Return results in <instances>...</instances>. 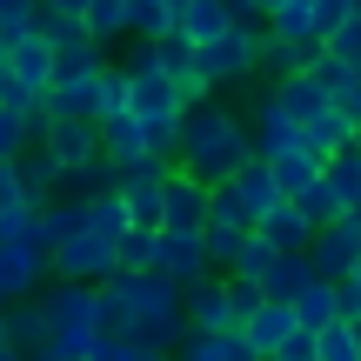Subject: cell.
Returning <instances> with one entry per match:
<instances>
[{
    "mask_svg": "<svg viewBox=\"0 0 361 361\" xmlns=\"http://www.w3.org/2000/svg\"><path fill=\"white\" fill-rule=\"evenodd\" d=\"M241 154H255V134H247V121H234L221 101H188V107H180L174 168H188V174H201V180H228Z\"/></svg>",
    "mask_w": 361,
    "mask_h": 361,
    "instance_id": "cell-1",
    "label": "cell"
},
{
    "mask_svg": "<svg viewBox=\"0 0 361 361\" xmlns=\"http://www.w3.org/2000/svg\"><path fill=\"white\" fill-rule=\"evenodd\" d=\"M40 322H47V341H40L34 355H47V361H87V341H94V281L54 274V288L40 295Z\"/></svg>",
    "mask_w": 361,
    "mask_h": 361,
    "instance_id": "cell-2",
    "label": "cell"
},
{
    "mask_svg": "<svg viewBox=\"0 0 361 361\" xmlns=\"http://www.w3.org/2000/svg\"><path fill=\"white\" fill-rule=\"evenodd\" d=\"M194 67H201L214 87H241V80L261 67V27L228 20L214 40H201V47H194Z\"/></svg>",
    "mask_w": 361,
    "mask_h": 361,
    "instance_id": "cell-3",
    "label": "cell"
},
{
    "mask_svg": "<svg viewBox=\"0 0 361 361\" xmlns=\"http://www.w3.org/2000/svg\"><path fill=\"white\" fill-rule=\"evenodd\" d=\"M47 274H67V281H101V274H114V241L94 228H74L67 241L47 247Z\"/></svg>",
    "mask_w": 361,
    "mask_h": 361,
    "instance_id": "cell-4",
    "label": "cell"
},
{
    "mask_svg": "<svg viewBox=\"0 0 361 361\" xmlns=\"http://www.w3.org/2000/svg\"><path fill=\"white\" fill-rule=\"evenodd\" d=\"M40 147L61 161V180H67L80 161L101 154V128H94V114H47L40 121Z\"/></svg>",
    "mask_w": 361,
    "mask_h": 361,
    "instance_id": "cell-5",
    "label": "cell"
},
{
    "mask_svg": "<svg viewBox=\"0 0 361 361\" xmlns=\"http://www.w3.org/2000/svg\"><path fill=\"white\" fill-rule=\"evenodd\" d=\"M40 274H47V247H40L27 228L20 234H0V308L20 301V295H34Z\"/></svg>",
    "mask_w": 361,
    "mask_h": 361,
    "instance_id": "cell-6",
    "label": "cell"
},
{
    "mask_svg": "<svg viewBox=\"0 0 361 361\" xmlns=\"http://www.w3.org/2000/svg\"><path fill=\"white\" fill-rule=\"evenodd\" d=\"M147 268H161L174 288H188L194 274H207L214 261H207V247H201V228H154V261Z\"/></svg>",
    "mask_w": 361,
    "mask_h": 361,
    "instance_id": "cell-7",
    "label": "cell"
},
{
    "mask_svg": "<svg viewBox=\"0 0 361 361\" xmlns=\"http://www.w3.org/2000/svg\"><path fill=\"white\" fill-rule=\"evenodd\" d=\"M355 247H361V207H341L328 228L308 234V261H314V274H328V281L355 261Z\"/></svg>",
    "mask_w": 361,
    "mask_h": 361,
    "instance_id": "cell-8",
    "label": "cell"
},
{
    "mask_svg": "<svg viewBox=\"0 0 361 361\" xmlns=\"http://www.w3.org/2000/svg\"><path fill=\"white\" fill-rule=\"evenodd\" d=\"M101 94H107V61L87 74H54L40 87V107L47 114H101Z\"/></svg>",
    "mask_w": 361,
    "mask_h": 361,
    "instance_id": "cell-9",
    "label": "cell"
},
{
    "mask_svg": "<svg viewBox=\"0 0 361 361\" xmlns=\"http://www.w3.org/2000/svg\"><path fill=\"white\" fill-rule=\"evenodd\" d=\"M201 214H207V180L188 168H168V180H161V228H201Z\"/></svg>",
    "mask_w": 361,
    "mask_h": 361,
    "instance_id": "cell-10",
    "label": "cell"
},
{
    "mask_svg": "<svg viewBox=\"0 0 361 361\" xmlns=\"http://www.w3.org/2000/svg\"><path fill=\"white\" fill-rule=\"evenodd\" d=\"M7 67L27 80V87H47V80H54V34H40V27L13 34L7 40Z\"/></svg>",
    "mask_w": 361,
    "mask_h": 361,
    "instance_id": "cell-11",
    "label": "cell"
},
{
    "mask_svg": "<svg viewBox=\"0 0 361 361\" xmlns=\"http://www.w3.org/2000/svg\"><path fill=\"white\" fill-rule=\"evenodd\" d=\"M288 328H295V308L274 301V295H261V308L241 322V335H247V348H255V361H274V348H281Z\"/></svg>",
    "mask_w": 361,
    "mask_h": 361,
    "instance_id": "cell-12",
    "label": "cell"
},
{
    "mask_svg": "<svg viewBox=\"0 0 361 361\" xmlns=\"http://www.w3.org/2000/svg\"><path fill=\"white\" fill-rule=\"evenodd\" d=\"M288 147H308V141H301V121L281 114L274 94H261V101H255V154H288Z\"/></svg>",
    "mask_w": 361,
    "mask_h": 361,
    "instance_id": "cell-13",
    "label": "cell"
},
{
    "mask_svg": "<svg viewBox=\"0 0 361 361\" xmlns=\"http://www.w3.org/2000/svg\"><path fill=\"white\" fill-rule=\"evenodd\" d=\"M180 355L188 361H255L241 328H180Z\"/></svg>",
    "mask_w": 361,
    "mask_h": 361,
    "instance_id": "cell-14",
    "label": "cell"
},
{
    "mask_svg": "<svg viewBox=\"0 0 361 361\" xmlns=\"http://www.w3.org/2000/svg\"><path fill=\"white\" fill-rule=\"evenodd\" d=\"M255 234L274 247V255H295V247H308V234H314V228L301 221V207H295V201H274V207H261V214H255Z\"/></svg>",
    "mask_w": 361,
    "mask_h": 361,
    "instance_id": "cell-15",
    "label": "cell"
},
{
    "mask_svg": "<svg viewBox=\"0 0 361 361\" xmlns=\"http://www.w3.org/2000/svg\"><path fill=\"white\" fill-rule=\"evenodd\" d=\"M94 128H101V154L121 161V168H128L134 154H147V134H141V121H134L128 107H107V114H94Z\"/></svg>",
    "mask_w": 361,
    "mask_h": 361,
    "instance_id": "cell-16",
    "label": "cell"
},
{
    "mask_svg": "<svg viewBox=\"0 0 361 361\" xmlns=\"http://www.w3.org/2000/svg\"><path fill=\"white\" fill-rule=\"evenodd\" d=\"M274 101H281V114H295L301 128H308V121L328 107V87L308 74V67H295V74H274Z\"/></svg>",
    "mask_w": 361,
    "mask_h": 361,
    "instance_id": "cell-17",
    "label": "cell"
},
{
    "mask_svg": "<svg viewBox=\"0 0 361 361\" xmlns=\"http://www.w3.org/2000/svg\"><path fill=\"white\" fill-rule=\"evenodd\" d=\"M288 308H295V328H328V322H341V308H335V281H328V274L301 281L295 295H288Z\"/></svg>",
    "mask_w": 361,
    "mask_h": 361,
    "instance_id": "cell-18",
    "label": "cell"
},
{
    "mask_svg": "<svg viewBox=\"0 0 361 361\" xmlns=\"http://www.w3.org/2000/svg\"><path fill=\"white\" fill-rule=\"evenodd\" d=\"M228 188L247 201V214H261V207H274V201H281V188H274V174H268V161H261V154H241V161H234Z\"/></svg>",
    "mask_w": 361,
    "mask_h": 361,
    "instance_id": "cell-19",
    "label": "cell"
},
{
    "mask_svg": "<svg viewBox=\"0 0 361 361\" xmlns=\"http://www.w3.org/2000/svg\"><path fill=\"white\" fill-rule=\"evenodd\" d=\"M322 180L335 188V201H341V207H361V147H355V141H341L335 154L322 161Z\"/></svg>",
    "mask_w": 361,
    "mask_h": 361,
    "instance_id": "cell-20",
    "label": "cell"
},
{
    "mask_svg": "<svg viewBox=\"0 0 361 361\" xmlns=\"http://www.w3.org/2000/svg\"><path fill=\"white\" fill-rule=\"evenodd\" d=\"M13 168H20V188L34 194V201H47V194H61V161L47 154L40 141H27L20 154H13Z\"/></svg>",
    "mask_w": 361,
    "mask_h": 361,
    "instance_id": "cell-21",
    "label": "cell"
},
{
    "mask_svg": "<svg viewBox=\"0 0 361 361\" xmlns=\"http://www.w3.org/2000/svg\"><path fill=\"white\" fill-rule=\"evenodd\" d=\"M301 281H314V261H308V247H295V255H274V261H268V274H261V295L288 301Z\"/></svg>",
    "mask_w": 361,
    "mask_h": 361,
    "instance_id": "cell-22",
    "label": "cell"
},
{
    "mask_svg": "<svg viewBox=\"0 0 361 361\" xmlns=\"http://www.w3.org/2000/svg\"><path fill=\"white\" fill-rule=\"evenodd\" d=\"M0 322H7V335H13V355H34L40 341H47V322H40V301H7L0 308Z\"/></svg>",
    "mask_w": 361,
    "mask_h": 361,
    "instance_id": "cell-23",
    "label": "cell"
},
{
    "mask_svg": "<svg viewBox=\"0 0 361 361\" xmlns=\"http://www.w3.org/2000/svg\"><path fill=\"white\" fill-rule=\"evenodd\" d=\"M261 161H268V174H274V188H281V201H288V194H301L314 174H322V161H314L308 147H288V154H261Z\"/></svg>",
    "mask_w": 361,
    "mask_h": 361,
    "instance_id": "cell-24",
    "label": "cell"
},
{
    "mask_svg": "<svg viewBox=\"0 0 361 361\" xmlns=\"http://www.w3.org/2000/svg\"><path fill=\"white\" fill-rule=\"evenodd\" d=\"M174 27L201 47V40H214L221 27H228V0H180V13H174Z\"/></svg>",
    "mask_w": 361,
    "mask_h": 361,
    "instance_id": "cell-25",
    "label": "cell"
},
{
    "mask_svg": "<svg viewBox=\"0 0 361 361\" xmlns=\"http://www.w3.org/2000/svg\"><path fill=\"white\" fill-rule=\"evenodd\" d=\"M80 27H87L101 47L121 40V34H128V0H87V7H80Z\"/></svg>",
    "mask_w": 361,
    "mask_h": 361,
    "instance_id": "cell-26",
    "label": "cell"
},
{
    "mask_svg": "<svg viewBox=\"0 0 361 361\" xmlns=\"http://www.w3.org/2000/svg\"><path fill=\"white\" fill-rule=\"evenodd\" d=\"M288 201L301 207V221H308V228H328V221L341 214V201H335V188H328L322 174H314V180H308V188H301V194H288Z\"/></svg>",
    "mask_w": 361,
    "mask_h": 361,
    "instance_id": "cell-27",
    "label": "cell"
},
{
    "mask_svg": "<svg viewBox=\"0 0 361 361\" xmlns=\"http://www.w3.org/2000/svg\"><path fill=\"white\" fill-rule=\"evenodd\" d=\"M308 40H281V34H268L261 27V67H274V74H295V67H308Z\"/></svg>",
    "mask_w": 361,
    "mask_h": 361,
    "instance_id": "cell-28",
    "label": "cell"
},
{
    "mask_svg": "<svg viewBox=\"0 0 361 361\" xmlns=\"http://www.w3.org/2000/svg\"><path fill=\"white\" fill-rule=\"evenodd\" d=\"M241 241H247V228H234V221H214V214L201 221V247H207V261H214V268H228Z\"/></svg>",
    "mask_w": 361,
    "mask_h": 361,
    "instance_id": "cell-29",
    "label": "cell"
},
{
    "mask_svg": "<svg viewBox=\"0 0 361 361\" xmlns=\"http://www.w3.org/2000/svg\"><path fill=\"white\" fill-rule=\"evenodd\" d=\"M221 288H228V328H241L247 314L261 308V281H247V274H221Z\"/></svg>",
    "mask_w": 361,
    "mask_h": 361,
    "instance_id": "cell-30",
    "label": "cell"
},
{
    "mask_svg": "<svg viewBox=\"0 0 361 361\" xmlns=\"http://www.w3.org/2000/svg\"><path fill=\"white\" fill-rule=\"evenodd\" d=\"M348 13H355L348 0H308V34H314V47H322V40L335 34V27L348 20Z\"/></svg>",
    "mask_w": 361,
    "mask_h": 361,
    "instance_id": "cell-31",
    "label": "cell"
},
{
    "mask_svg": "<svg viewBox=\"0 0 361 361\" xmlns=\"http://www.w3.org/2000/svg\"><path fill=\"white\" fill-rule=\"evenodd\" d=\"M314 361H355L348 322H328V328H314Z\"/></svg>",
    "mask_w": 361,
    "mask_h": 361,
    "instance_id": "cell-32",
    "label": "cell"
},
{
    "mask_svg": "<svg viewBox=\"0 0 361 361\" xmlns=\"http://www.w3.org/2000/svg\"><path fill=\"white\" fill-rule=\"evenodd\" d=\"M322 47L335 54V61H348V67H355V61H361V13H348V20H341L335 34L322 40Z\"/></svg>",
    "mask_w": 361,
    "mask_h": 361,
    "instance_id": "cell-33",
    "label": "cell"
},
{
    "mask_svg": "<svg viewBox=\"0 0 361 361\" xmlns=\"http://www.w3.org/2000/svg\"><path fill=\"white\" fill-rule=\"evenodd\" d=\"M34 13H40V0H0V47H7L13 34H27Z\"/></svg>",
    "mask_w": 361,
    "mask_h": 361,
    "instance_id": "cell-34",
    "label": "cell"
},
{
    "mask_svg": "<svg viewBox=\"0 0 361 361\" xmlns=\"http://www.w3.org/2000/svg\"><path fill=\"white\" fill-rule=\"evenodd\" d=\"M34 101H40V87H27V80L0 61V107H34Z\"/></svg>",
    "mask_w": 361,
    "mask_h": 361,
    "instance_id": "cell-35",
    "label": "cell"
},
{
    "mask_svg": "<svg viewBox=\"0 0 361 361\" xmlns=\"http://www.w3.org/2000/svg\"><path fill=\"white\" fill-rule=\"evenodd\" d=\"M0 207H34V194L20 188V168H13V154H0Z\"/></svg>",
    "mask_w": 361,
    "mask_h": 361,
    "instance_id": "cell-36",
    "label": "cell"
},
{
    "mask_svg": "<svg viewBox=\"0 0 361 361\" xmlns=\"http://www.w3.org/2000/svg\"><path fill=\"white\" fill-rule=\"evenodd\" d=\"M174 94H180V101H207V94H214V80H207L201 67H188V74H174Z\"/></svg>",
    "mask_w": 361,
    "mask_h": 361,
    "instance_id": "cell-37",
    "label": "cell"
},
{
    "mask_svg": "<svg viewBox=\"0 0 361 361\" xmlns=\"http://www.w3.org/2000/svg\"><path fill=\"white\" fill-rule=\"evenodd\" d=\"M228 20H241V27H261V7H255V0H228Z\"/></svg>",
    "mask_w": 361,
    "mask_h": 361,
    "instance_id": "cell-38",
    "label": "cell"
},
{
    "mask_svg": "<svg viewBox=\"0 0 361 361\" xmlns=\"http://www.w3.org/2000/svg\"><path fill=\"white\" fill-rule=\"evenodd\" d=\"M348 322V341H355V361H361V314H341Z\"/></svg>",
    "mask_w": 361,
    "mask_h": 361,
    "instance_id": "cell-39",
    "label": "cell"
},
{
    "mask_svg": "<svg viewBox=\"0 0 361 361\" xmlns=\"http://www.w3.org/2000/svg\"><path fill=\"white\" fill-rule=\"evenodd\" d=\"M0 361H13V335H7V322H0Z\"/></svg>",
    "mask_w": 361,
    "mask_h": 361,
    "instance_id": "cell-40",
    "label": "cell"
},
{
    "mask_svg": "<svg viewBox=\"0 0 361 361\" xmlns=\"http://www.w3.org/2000/svg\"><path fill=\"white\" fill-rule=\"evenodd\" d=\"M255 7H261V20H268V7H281V0H255Z\"/></svg>",
    "mask_w": 361,
    "mask_h": 361,
    "instance_id": "cell-41",
    "label": "cell"
},
{
    "mask_svg": "<svg viewBox=\"0 0 361 361\" xmlns=\"http://www.w3.org/2000/svg\"><path fill=\"white\" fill-rule=\"evenodd\" d=\"M355 147H361V114H355Z\"/></svg>",
    "mask_w": 361,
    "mask_h": 361,
    "instance_id": "cell-42",
    "label": "cell"
},
{
    "mask_svg": "<svg viewBox=\"0 0 361 361\" xmlns=\"http://www.w3.org/2000/svg\"><path fill=\"white\" fill-rule=\"evenodd\" d=\"M355 87H361V61H355Z\"/></svg>",
    "mask_w": 361,
    "mask_h": 361,
    "instance_id": "cell-43",
    "label": "cell"
},
{
    "mask_svg": "<svg viewBox=\"0 0 361 361\" xmlns=\"http://www.w3.org/2000/svg\"><path fill=\"white\" fill-rule=\"evenodd\" d=\"M348 7H355V13H361V0H348Z\"/></svg>",
    "mask_w": 361,
    "mask_h": 361,
    "instance_id": "cell-44",
    "label": "cell"
},
{
    "mask_svg": "<svg viewBox=\"0 0 361 361\" xmlns=\"http://www.w3.org/2000/svg\"><path fill=\"white\" fill-rule=\"evenodd\" d=\"M0 61H7V47H0Z\"/></svg>",
    "mask_w": 361,
    "mask_h": 361,
    "instance_id": "cell-45",
    "label": "cell"
}]
</instances>
